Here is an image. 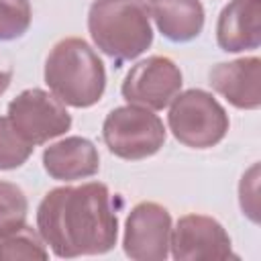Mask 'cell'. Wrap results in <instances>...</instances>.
I'll list each match as a JSON object with an SVG mask.
<instances>
[{"mask_svg":"<svg viewBox=\"0 0 261 261\" xmlns=\"http://www.w3.org/2000/svg\"><path fill=\"white\" fill-rule=\"evenodd\" d=\"M102 137L110 153L126 161L155 155L165 143V126L157 114L143 106H118L108 112Z\"/></svg>","mask_w":261,"mask_h":261,"instance_id":"obj_5","label":"cell"},{"mask_svg":"<svg viewBox=\"0 0 261 261\" xmlns=\"http://www.w3.org/2000/svg\"><path fill=\"white\" fill-rule=\"evenodd\" d=\"M171 255L177 261L239 259L230 249V237L212 216L186 214L171 228Z\"/></svg>","mask_w":261,"mask_h":261,"instance_id":"obj_9","label":"cell"},{"mask_svg":"<svg viewBox=\"0 0 261 261\" xmlns=\"http://www.w3.org/2000/svg\"><path fill=\"white\" fill-rule=\"evenodd\" d=\"M45 171L59 181L92 177L100 169V155L92 141L84 137H67L43 151Z\"/></svg>","mask_w":261,"mask_h":261,"instance_id":"obj_12","label":"cell"},{"mask_svg":"<svg viewBox=\"0 0 261 261\" xmlns=\"http://www.w3.org/2000/svg\"><path fill=\"white\" fill-rule=\"evenodd\" d=\"M47 257H49V251L45 249L43 237L27 224L0 237V261H14V259L45 261Z\"/></svg>","mask_w":261,"mask_h":261,"instance_id":"obj_14","label":"cell"},{"mask_svg":"<svg viewBox=\"0 0 261 261\" xmlns=\"http://www.w3.org/2000/svg\"><path fill=\"white\" fill-rule=\"evenodd\" d=\"M29 0H0V41H14L31 27Z\"/></svg>","mask_w":261,"mask_h":261,"instance_id":"obj_17","label":"cell"},{"mask_svg":"<svg viewBox=\"0 0 261 261\" xmlns=\"http://www.w3.org/2000/svg\"><path fill=\"white\" fill-rule=\"evenodd\" d=\"M37 228L57 257L108 253L118 237L112 194L100 181L55 188L37 208Z\"/></svg>","mask_w":261,"mask_h":261,"instance_id":"obj_1","label":"cell"},{"mask_svg":"<svg viewBox=\"0 0 261 261\" xmlns=\"http://www.w3.org/2000/svg\"><path fill=\"white\" fill-rule=\"evenodd\" d=\"M10 82H12V67L8 63H2L0 61V96L8 90Z\"/></svg>","mask_w":261,"mask_h":261,"instance_id":"obj_18","label":"cell"},{"mask_svg":"<svg viewBox=\"0 0 261 261\" xmlns=\"http://www.w3.org/2000/svg\"><path fill=\"white\" fill-rule=\"evenodd\" d=\"M181 90V71L173 59L153 55L139 61L122 82V98L149 110H163Z\"/></svg>","mask_w":261,"mask_h":261,"instance_id":"obj_7","label":"cell"},{"mask_svg":"<svg viewBox=\"0 0 261 261\" xmlns=\"http://www.w3.org/2000/svg\"><path fill=\"white\" fill-rule=\"evenodd\" d=\"M171 216L157 202L137 204L124 224L122 249L135 261H163L169 255Z\"/></svg>","mask_w":261,"mask_h":261,"instance_id":"obj_8","label":"cell"},{"mask_svg":"<svg viewBox=\"0 0 261 261\" xmlns=\"http://www.w3.org/2000/svg\"><path fill=\"white\" fill-rule=\"evenodd\" d=\"M216 41L226 53L257 49L261 43V0H230L218 16Z\"/></svg>","mask_w":261,"mask_h":261,"instance_id":"obj_11","label":"cell"},{"mask_svg":"<svg viewBox=\"0 0 261 261\" xmlns=\"http://www.w3.org/2000/svg\"><path fill=\"white\" fill-rule=\"evenodd\" d=\"M33 149L35 145L20 137L8 116H0V169L8 171L20 167L31 157Z\"/></svg>","mask_w":261,"mask_h":261,"instance_id":"obj_16","label":"cell"},{"mask_svg":"<svg viewBox=\"0 0 261 261\" xmlns=\"http://www.w3.org/2000/svg\"><path fill=\"white\" fill-rule=\"evenodd\" d=\"M29 202L24 192L10 181H0V237L27 224Z\"/></svg>","mask_w":261,"mask_h":261,"instance_id":"obj_15","label":"cell"},{"mask_svg":"<svg viewBox=\"0 0 261 261\" xmlns=\"http://www.w3.org/2000/svg\"><path fill=\"white\" fill-rule=\"evenodd\" d=\"M149 12L159 33L173 43L196 39L204 27L200 0H149Z\"/></svg>","mask_w":261,"mask_h":261,"instance_id":"obj_13","label":"cell"},{"mask_svg":"<svg viewBox=\"0 0 261 261\" xmlns=\"http://www.w3.org/2000/svg\"><path fill=\"white\" fill-rule=\"evenodd\" d=\"M151 12L145 0H96L88 31L96 47L116 63L137 59L153 43Z\"/></svg>","mask_w":261,"mask_h":261,"instance_id":"obj_3","label":"cell"},{"mask_svg":"<svg viewBox=\"0 0 261 261\" xmlns=\"http://www.w3.org/2000/svg\"><path fill=\"white\" fill-rule=\"evenodd\" d=\"M8 120L31 145H43L71 126V114L63 102L41 88L20 92L8 104Z\"/></svg>","mask_w":261,"mask_h":261,"instance_id":"obj_6","label":"cell"},{"mask_svg":"<svg viewBox=\"0 0 261 261\" xmlns=\"http://www.w3.org/2000/svg\"><path fill=\"white\" fill-rule=\"evenodd\" d=\"M45 84L59 102L73 108H90L104 94L106 69L84 39L67 37L55 43L47 55Z\"/></svg>","mask_w":261,"mask_h":261,"instance_id":"obj_2","label":"cell"},{"mask_svg":"<svg viewBox=\"0 0 261 261\" xmlns=\"http://www.w3.org/2000/svg\"><path fill=\"white\" fill-rule=\"evenodd\" d=\"M167 124L181 145L210 149L224 139L228 130V114L212 94L192 88L171 100Z\"/></svg>","mask_w":261,"mask_h":261,"instance_id":"obj_4","label":"cell"},{"mask_svg":"<svg viewBox=\"0 0 261 261\" xmlns=\"http://www.w3.org/2000/svg\"><path fill=\"white\" fill-rule=\"evenodd\" d=\"M210 86L234 108L255 110L261 104V59L241 57L218 63L208 73Z\"/></svg>","mask_w":261,"mask_h":261,"instance_id":"obj_10","label":"cell"}]
</instances>
